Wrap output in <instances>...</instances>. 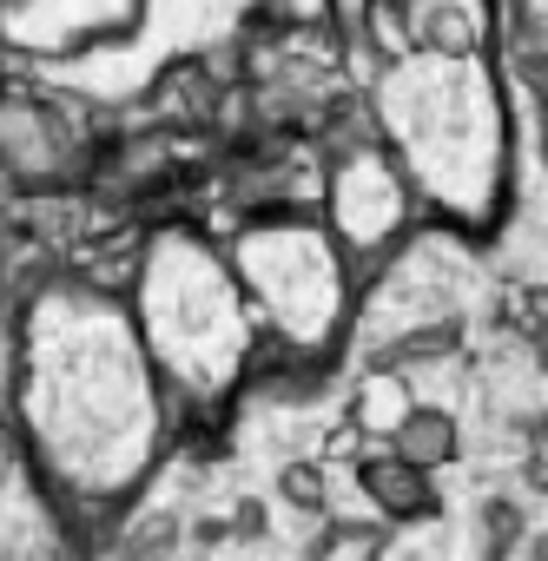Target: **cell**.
I'll list each match as a JSON object with an SVG mask.
<instances>
[{"instance_id": "1", "label": "cell", "mask_w": 548, "mask_h": 561, "mask_svg": "<svg viewBox=\"0 0 548 561\" xmlns=\"http://www.w3.org/2000/svg\"><path fill=\"white\" fill-rule=\"evenodd\" d=\"M403 449H410L416 462H423V456H449V423H443V416H410Z\"/></svg>"}]
</instances>
